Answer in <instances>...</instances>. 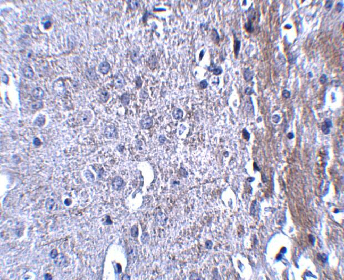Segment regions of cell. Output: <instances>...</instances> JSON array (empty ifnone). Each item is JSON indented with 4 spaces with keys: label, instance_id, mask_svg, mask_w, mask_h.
<instances>
[{
    "label": "cell",
    "instance_id": "cell-21",
    "mask_svg": "<svg viewBox=\"0 0 344 280\" xmlns=\"http://www.w3.org/2000/svg\"><path fill=\"white\" fill-rule=\"evenodd\" d=\"M332 3H333V2L331 1H326V4H325V8H326V9L330 10V9L331 8V7H332Z\"/></svg>",
    "mask_w": 344,
    "mask_h": 280
},
{
    "label": "cell",
    "instance_id": "cell-18",
    "mask_svg": "<svg viewBox=\"0 0 344 280\" xmlns=\"http://www.w3.org/2000/svg\"><path fill=\"white\" fill-rule=\"evenodd\" d=\"M210 71H212L214 75H220L221 74V72H222V69L221 67L212 68V70H211Z\"/></svg>",
    "mask_w": 344,
    "mask_h": 280
},
{
    "label": "cell",
    "instance_id": "cell-11",
    "mask_svg": "<svg viewBox=\"0 0 344 280\" xmlns=\"http://www.w3.org/2000/svg\"><path fill=\"white\" fill-rule=\"evenodd\" d=\"M240 48V41L238 40L237 38L234 39V54L236 58H237Z\"/></svg>",
    "mask_w": 344,
    "mask_h": 280
},
{
    "label": "cell",
    "instance_id": "cell-25",
    "mask_svg": "<svg viewBox=\"0 0 344 280\" xmlns=\"http://www.w3.org/2000/svg\"><path fill=\"white\" fill-rule=\"evenodd\" d=\"M252 91H253V90H252V89H251V88H250V87H248V88H246V90H245V92H246V94L247 95H251V94L253 93V92H252Z\"/></svg>",
    "mask_w": 344,
    "mask_h": 280
},
{
    "label": "cell",
    "instance_id": "cell-12",
    "mask_svg": "<svg viewBox=\"0 0 344 280\" xmlns=\"http://www.w3.org/2000/svg\"><path fill=\"white\" fill-rule=\"evenodd\" d=\"M99 97L100 98V100L103 102H105L108 100L109 98V95L108 92L106 91H102L99 94Z\"/></svg>",
    "mask_w": 344,
    "mask_h": 280
},
{
    "label": "cell",
    "instance_id": "cell-19",
    "mask_svg": "<svg viewBox=\"0 0 344 280\" xmlns=\"http://www.w3.org/2000/svg\"><path fill=\"white\" fill-rule=\"evenodd\" d=\"M327 79H328V77H327V76H326V75L324 74V75H323L322 76H321L320 77L319 81H320V83L323 84V83H324L326 81Z\"/></svg>",
    "mask_w": 344,
    "mask_h": 280
},
{
    "label": "cell",
    "instance_id": "cell-15",
    "mask_svg": "<svg viewBox=\"0 0 344 280\" xmlns=\"http://www.w3.org/2000/svg\"><path fill=\"white\" fill-rule=\"evenodd\" d=\"M245 27L246 31L248 32H249V33L253 32L254 29H253V26H252V22H251V19H250V18H249L248 22L247 23H245Z\"/></svg>",
    "mask_w": 344,
    "mask_h": 280
},
{
    "label": "cell",
    "instance_id": "cell-13",
    "mask_svg": "<svg viewBox=\"0 0 344 280\" xmlns=\"http://www.w3.org/2000/svg\"><path fill=\"white\" fill-rule=\"evenodd\" d=\"M122 183H123L122 180L120 178H116L114 179V181L113 183V186H114V189L118 190L121 186Z\"/></svg>",
    "mask_w": 344,
    "mask_h": 280
},
{
    "label": "cell",
    "instance_id": "cell-6",
    "mask_svg": "<svg viewBox=\"0 0 344 280\" xmlns=\"http://www.w3.org/2000/svg\"><path fill=\"white\" fill-rule=\"evenodd\" d=\"M23 73L24 76L28 79H32L34 76V72L32 68L29 66H25L23 69Z\"/></svg>",
    "mask_w": 344,
    "mask_h": 280
},
{
    "label": "cell",
    "instance_id": "cell-2",
    "mask_svg": "<svg viewBox=\"0 0 344 280\" xmlns=\"http://www.w3.org/2000/svg\"><path fill=\"white\" fill-rule=\"evenodd\" d=\"M153 124V120L151 117L149 116H145L141 119V126L142 129H149Z\"/></svg>",
    "mask_w": 344,
    "mask_h": 280
},
{
    "label": "cell",
    "instance_id": "cell-3",
    "mask_svg": "<svg viewBox=\"0 0 344 280\" xmlns=\"http://www.w3.org/2000/svg\"><path fill=\"white\" fill-rule=\"evenodd\" d=\"M125 85V80L124 77L120 73H118L114 79V85L118 88H121Z\"/></svg>",
    "mask_w": 344,
    "mask_h": 280
},
{
    "label": "cell",
    "instance_id": "cell-16",
    "mask_svg": "<svg viewBox=\"0 0 344 280\" xmlns=\"http://www.w3.org/2000/svg\"><path fill=\"white\" fill-rule=\"evenodd\" d=\"M121 102L124 105H127L129 102V96L127 94H125L122 95L121 97Z\"/></svg>",
    "mask_w": 344,
    "mask_h": 280
},
{
    "label": "cell",
    "instance_id": "cell-14",
    "mask_svg": "<svg viewBox=\"0 0 344 280\" xmlns=\"http://www.w3.org/2000/svg\"><path fill=\"white\" fill-rule=\"evenodd\" d=\"M244 77H245V79L246 80L249 81L251 80L253 78V75H252V73L249 70V69H246L245 71V72H244Z\"/></svg>",
    "mask_w": 344,
    "mask_h": 280
},
{
    "label": "cell",
    "instance_id": "cell-9",
    "mask_svg": "<svg viewBox=\"0 0 344 280\" xmlns=\"http://www.w3.org/2000/svg\"><path fill=\"white\" fill-rule=\"evenodd\" d=\"M91 119V115L89 112H85L81 116V120L84 124L88 123Z\"/></svg>",
    "mask_w": 344,
    "mask_h": 280
},
{
    "label": "cell",
    "instance_id": "cell-17",
    "mask_svg": "<svg viewBox=\"0 0 344 280\" xmlns=\"http://www.w3.org/2000/svg\"><path fill=\"white\" fill-rule=\"evenodd\" d=\"M43 106V103L42 101H38L35 102L34 104H32V107L33 109H38L41 108Z\"/></svg>",
    "mask_w": 344,
    "mask_h": 280
},
{
    "label": "cell",
    "instance_id": "cell-23",
    "mask_svg": "<svg viewBox=\"0 0 344 280\" xmlns=\"http://www.w3.org/2000/svg\"><path fill=\"white\" fill-rule=\"evenodd\" d=\"M283 96L284 98H289L290 96V93L289 91L287 90H284L283 91Z\"/></svg>",
    "mask_w": 344,
    "mask_h": 280
},
{
    "label": "cell",
    "instance_id": "cell-1",
    "mask_svg": "<svg viewBox=\"0 0 344 280\" xmlns=\"http://www.w3.org/2000/svg\"><path fill=\"white\" fill-rule=\"evenodd\" d=\"M104 134L108 139H113L115 137L116 135V129L114 126H110L107 127L104 130Z\"/></svg>",
    "mask_w": 344,
    "mask_h": 280
},
{
    "label": "cell",
    "instance_id": "cell-8",
    "mask_svg": "<svg viewBox=\"0 0 344 280\" xmlns=\"http://www.w3.org/2000/svg\"><path fill=\"white\" fill-rule=\"evenodd\" d=\"M183 111L180 108H175L172 111V116L173 118L175 119L179 120L181 119L183 117Z\"/></svg>",
    "mask_w": 344,
    "mask_h": 280
},
{
    "label": "cell",
    "instance_id": "cell-27",
    "mask_svg": "<svg viewBox=\"0 0 344 280\" xmlns=\"http://www.w3.org/2000/svg\"><path fill=\"white\" fill-rule=\"evenodd\" d=\"M51 24L50 23V22H47V23L44 24V28H46V29L49 28V27H51Z\"/></svg>",
    "mask_w": 344,
    "mask_h": 280
},
{
    "label": "cell",
    "instance_id": "cell-7",
    "mask_svg": "<svg viewBox=\"0 0 344 280\" xmlns=\"http://www.w3.org/2000/svg\"><path fill=\"white\" fill-rule=\"evenodd\" d=\"M332 126L331 121L330 119H326L324 122V125L322 126V130L325 134H328L330 132V128Z\"/></svg>",
    "mask_w": 344,
    "mask_h": 280
},
{
    "label": "cell",
    "instance_id": "cell-5",
    "mask_svg": "<svg viewBox=\"0 0 344 280\" xmlns=\"http://www.w3.org/2000/svg\"><path fill=\"white\" fill-rule=\"evenodd\" d=\"M32 95L36 99H41L44 96V91L40 87H36L32 91Z\"/></svg>",
    "mask_w": 344,
    "mask_h": 280
},
{
    "label": "cell",
    "instance_id": "cell-22",
    "mask_svg": "<svg viewBox=\"0 0 344 280\" xmlns=\"http://www.w3.org/2000/svg\"><path fill=\"white\" fill-rule=\"evenodd\" d=\"M342 8H343V4H342V3L339 2L337 4V6H336V10H337L338 12H340L341 11Z\"/></svg>",
    "mask_w": 344,
    "mask_h": 280
},
{
    "label": "cell",
    "instance_id": "cell-26",
    "mask_svg": "<svg viewBox=\"0 0 344 280\" xmlns=\"http://www.w3.org/2000/svg\"><path fill=\"white\" fill-rule=\"evenodd\" d=\"M138 82V83H136V84H137V86H138V87H139V84H140V86L142 85V81L141 80V79H140V77H139V79H137V82Z\"/></svg>",
    "mask_w": 344,
    "mask_h": 280
},
{
    "label": "cell",
    "instance_id": "cell-20",
    "mask_svg": "<svg viewBox=\"0 0 344 280\" xmlns=\"http://www.w3.org/2000/svg\"><path fill=\"white\" fill-rule=\"evenodd\" d=\"M208 85V83L206 81V80H202V81L199 83V86L202 88H205L207 87Z\"/></svg>",
    "mask_w": 344,
    "mask_h": 280
},
{
    "label": "cell",
    "instance_id": "cell-10",
    "mask_svg": "<svg viewBox=\"0 0 344 280\" xmlns=\"http://www.w3.org/2000/svg\"><path fill=\"white\" fill-rule=\"evenodd\" d=\"M45 122H46L45 117L42 115H40L36 118V119L35 121V123L37 125V126H38L39 127H42L44 124V123H45Z\"/></svg>",
    "mask_w": 344,
    "mask_h": 280
},
{
    "label": "cell",
    "instance_id": "cell-4",
    "mask_svg": "<svg viewBox=\"0 0 344 280\" xmlns=\"http://www.w3.org/2000/svg\"><path fill=\"white\" fill-rule=\"evenodd\" d=\"M110 66L108 62L106 61L102 62L99 65V70L103 75L107 74L110 71Z\"/></svg>",
    "mask_w": 344,
    "mask_h": 280
},
{
    "label": "cell",
    "instance_id": "cell-24",
    "mask_svg": "<svg viewBox=\"0 0 344 280\" xmlns=\"http://www.w3.org/2000/svg\"><path fill=\"white\" fill-rule=\"evenodd\" d=\"M33 143H34V144L36 146H39L40 144H41V141H40V140L39 138H36L34 139Z\"/></svg>",
    "mask_w": 344,
    "mask_h": 280
}]
</instances>
